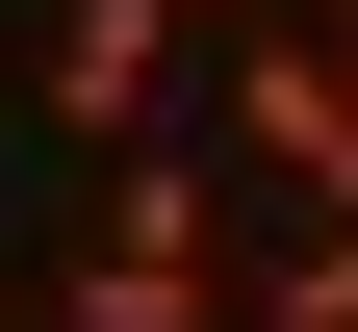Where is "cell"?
Here are the masks:
<instances>
[{
    "mask_svg": "<svg viewBox=\"0 0 358 332\" xmlns=\"http://www.w3.org/2000/svg\"><path fill=\"white\" fill-rule=\"evenodd\" d=\"M52 332H256V179L128 154L103 230H77V281H52Z\"/></svg>",
    "mask_w": 358,
    "mask_h": 332,
    "instance_id": "1",
    "label": "cell"
},
{
    "mask_svg": "<svg viewBox=\"0 0 358 332\" xmlns=\"http://www.w3.org/2000/svg\"><path fill=\"white\" fill-rule=\"evenodd\" d=\"M333 77H358V26H333Z\"/></svg>",
    "mask_w": 358,
    "mask_h": 332,
    "instance_id": "5",
    "label": "cell"
},
{
    "mask_svg": "<svg viewBox=\"0 0 358 332\" xmlns=\"http://www.w3.org/2000/svg\"><path fill=\"white\" fill-rule=\"evenodd\" d=\"M179 26H256V0H179Z\"/></svg>",
    "mask_w": 358,
    "mask_h": 332,
    "instance_id": "4",
    "label": "cell"
},
{
    "mask_svg": "<svg viewBox=\"0 0 358 332\" xmlns=\"http://www.w3.org/2000/svg\"><path fill=\"white\" fill-rule=\"evenodd\" d=\"M333 26H358V0H333Z\"/></svg>",
    "mask_w": 358,
    "mask_h": 332,
    "instance_id": "6",
    "label": "cell"
},
{
    "mask_svg": "<svg viewBox=\"0 0 358 332\" xmlns=\"http://www.w3.org/2000/svg\"><path fill=\"white\" fill-rule=\"evenodd\" d=\"M154 77H179V0H52V128H77V154H154Z\"/></svg>",
    "mask_w": 358,
    "mask_h": 332,
    "instance_id": "2",
    "label": "cell"
},
{
    "mask_svg": "<svg viewBox=\"0 0 358 332\" xmlns=\"http://www.w3.org/2000/svg\"><path fill=\"white\" fill-rule=\"evenodd\" d=\"M231 154L333 205V154H358V77H333V26H256V77H231Z\"/></svg>",
    "mask_w": 358,
    "mask_h": 332,
    "instance_id": "3",
    "label": "cell"
}]
</instances>
